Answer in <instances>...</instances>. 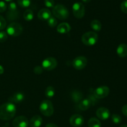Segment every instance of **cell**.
I'll return each mask as SVG.
<instances>
[{
    "instance_id": "cell-1",
    "label": "cell",
    "mask_w": 127,
    "mask_h": 127,
    "mask_svg": "<svg viewBox=\"0 0 127 127\" xmlns=\"http://www.w3.org/2000/svg\"><path fill=\"white\" fill-rule=\"evenodd\" d=\"M16 107L11 102L4 103L0 106V119L2 120H9L15 116Z\"/></svg>"
},
{
    "instance_id": "cell-2",
    "label": "cell",
    "mask_w": 127,
    "mask_h": 127,
    "mask_svg": "<svg viewBox=\"0 0 127 127\" xmlns=\"http://www.w3.org/2000/svg\"><path fill=\"white\" fill-rule=\"evenodd\" d=\"M52 12L57 18L60 20H65L69 16L68 9L63 4H57L53 7Z\"/></svg>"
},
{
    "instance_id": "cell-3",
    "label": "cell",
    "mask_w": 127,
    "mask_h": 127,
    "mask_svg": "<svg viewBox=\"0 0 127 127\" xmlns=\"http://www.w3.org/2000/svg\"><path fill=\"white\" fill-rule=\"evenodd\" d=\"M98 35L95 32L90 31L84 33L82 36V42L86 46H94L98 41Z\"/></svg>"
},
{
    "instance_id": "cell-4",
    "label": "cell",
    "mask_w": 127,
    "mask_h": 127,
    "mask_svg": "<svg viewBox=\"0 0 127 127\" xmlns=\"http://www.w3.org/2000/svg\"><path fill=\"white\" fill-rule=\"evenodd\" d=\"M40 111L46 117L52 116L54 112V108L52 102L48 100H43L40 105Z\"/></svg>"
},
{
    "instance_id": "cell-5",
    "label": "cell",
    "mask_w": 127,
    "mask_h": 127,
    "mask_svg": "<svg viewBox=\"0 0 127 127\" xmlns=\"http://www.w3.org/2000/svg\"><path fill=\"white\" fill-rule=\"evenodd\" d=\"M23 31L22 26L17 22H11L7 26L6 32L7 34L12 37H16L21 34Z\"/></svg>"
},
{
    "instance_id": "cell-6",
    "label": "cell",
    "mask_w": 127,
    "mask_h": 127,
    "mask_svg": "<svg viewBox=\"0 0 127 127\" xmlns=\"http://www.w3.org/2000/svg\"><path fill=\"white\" fill-rule=\"evenodd\" d=\"M19 11L17 10L16 3L10 2L8 6V11L6 13V19L8 21H14L17 20L19 17Z\"/></svg>"
},
{
    "instance_id": "cell-7",
    "label": "cell",
    "mask_w": 127,
    "mask_h": 127,
    "mask_svg": "<svg viewBox=\"0 0 127 127\" xmlns=\"http://www.w3.org/2000/svg\"><path fill=\"white\" fill-rule=\"evenodd\" d=\"M73 12L74 16L78 19H81L85 14V8L83 3L79 2H75L73 5Z\"/></svg>"
},
{
    "instance_id": "cell-8",
    "label": "cell",
    "mask_w": 127,
    "mask_h": 127,
    "mask_svg": "<svg viewBox=\"0 0 127 127\" xmlns=\"http://www.w3.org/2000/svg\"><path fill=\"white\" fill-rule=\"evenodd\" d=\"M57 66V61L53 57H47L43 61L42 67L46 70H52Z\"/></svg>"
},
{
    "instance_id": "cell-9",
    "label": "cell",
    "mask_w": 127,
    "mask_h": 127,
    "mask_svg": "<svg viewBox=\"0 0 127 127\" xmlns=\"http://www.w3.org/2000/svg\"><path fill=\"white\" fill-rule=\"evenodd\" d=\"M88 64V60L84 56H78L73 61V66L76 70H82L86 67Z\"/></svg>"
},
{
    "instance_id": "cell-10",
    "label": "cell",
    "mask_w": 127,
    "mask_h": 127,
    "mask_svg": "<svg viewBox=\"0 0 127 127\" xmlns=\"http://www.w3.org/2000/svg\"><path fill=\"white\" fill-rule=\"evenodd\" d=\"M109 92H110V89L109 87L107 86H101L97 88L94 91V95L96 98L101 99L108 96Z\"/></svg>"
},
{
    "instance_id": "cell-11",
    "label": "cell",
    "mask_w": 127,
    "mask_h": 127,
    "mask_svg": "<svg viewBox=\"0 0 127 127\" xmlns=\"http://www.w3.org/2000/svg\"><path fill=\"white\" fill-rule=\"evenodd\" d=\"M12 125L14 127H27L29 125V121L24 116H19L14 120Z\"/></svg>"
},
{
    "instance_id": "cell-12",
    "label": "cell",
    "mask_w": 127,
    "mask_h": 127,
    "mask_svg": "<svg viewBox=\"0 0 127 127\" xmlns=\"http://www.w3.org/2000/svg\"><path fill=\"white\" fill-rule=\"evenodd\" d=\"M70 124L74 127H80L84 123V118L79 114H75L71 116L69 120Z\"/></svg>"
},
{
    "instance_id": "cell-13",
    "label": "cell",
    "mask_w": 127,
    "mask_h": 127,
    "mask_svg": "<svg viewBox=\"0 0 127 127\" xmlns=\"http://www.w3.org/2000/svg\"><path fill=\"white\" fill-rule=\"evenodd\" d=\"M110 111L105 107H100L96 111V115L98 118L102 120L108 119L110 117Z\"/></svg>"
},
{
    "instance_id": "cell-14",
    "label": "cell",
    "mask_w": 127,
    "mask_h": 127,
    "mask_svg": "<svg viewBox=\"0 0 127 127\" xmlns=\"http://www.w3.org/2000/svg\"><path fill=\"white\" fill-rule=\"evenodd\" d=\"M24 94L22 92H16L8 98V101L12 103H19L24 100Z\"/></svg>"
},
{
    "instance_id": "cell-15",
    "label": "cell",
    "mask_w": 127,
    "mask_h": 127,
    "mask_svg": "<svg viewBox=\"0 0 127 127\" xmlns=\"http://www.w3.org/2000/svg\"><path fill=\"white\" fill-rule=\"evenodd\" d=\"M37 16L39 19L42 21H47L52 16V13L48 9L43 8L38 11Z\"/></svg>"
},
{
    "instance_id": "cell-16",
    "label": "cell",
    "mask_w": 127,
    "mask_h": 127,
    "mask_svg": "<svg viewBox=\"0 0 127 127\" xmlns=\"http://www.w3.org/2000/svg\"><path fill=\"white\" fill-rule=\"evenodd\" d=\"M42 124V118L39 115H35L32 117L29 122L31 127H40Z\"/></svg>"
},
{
    "instance_id": "cell-17",
    "label": "cell",
    "mask_w": 127,
    "mask_h": 127,
    "mask_svg": "<svg viewBox=\"0 0 127 127\" xmlns=\"http://www.w3.org/2000/svg\"><path fill=\"white\" fill-rule=\"evenodd\" d=\"M71 30L70 25L66 22L60 24L57 27V31L60 34H66Z\"/></svg>"
},
{
    "instance_id": "cell-18",
    "label": "cell",
    "mask_w": 127,
    "mask_h": 127,
    "mask_svg": "<svg viewBox=\"0 0 127 127\" xmlns=\"http://www.w3.org/2000/svg\"><path fill=\"white\" fill-rule=\"evenodd\" d=\"M117 53L120 57H125L127 56V45L126 44H120L117 49Z\"/></svg>"
},
{
    "instance_id": "cell-19",
    "label": "cell",
    "mask_w": 127,
    "mask_h": 127,
    "mask_svg": "<svg viewBox=\"0 0 127 127\" xmlns=\"http://www.w3.org/2000/svg\"><path fill=\"white\" fill-rule=\"evenodd\" d=\"M92 105V102L89 98H86L81 100L79 103V108L81 110H86L89 109Z\"/></svg>"
},
{
    "instance_id": "cell-20",
    "label": "cell",
    "mask_w": 127,
    "mask_h": 127,
    "mask_svg": "<svg viewBox=\"0 0 127 127\" xmlns=\"http://www.w3.org/2000/svg\"><path fill=\"white\" fill-rule=\"evenodd\" d=\"M83 94L81 92L78 90H74L71 93V98L74 102L77 103V102H79L81 100H82L83 98Z\"/></svg>"
},
{
    "instance_id": "cell-21",
    "label": "cell",
    "mask_w": 127,
    "mask_h": 127,
    "mask_svg": "<svg viewBox=\"0 0 127 127\" xmlns=\"http://www.w3.org/2000/svg\"><path fill=\"white\" fill-rule=\"evenodd\" d=\"M91 27L93 30L95 31H100L102 28L101 22L99 20L94 19L91 22Z\"/></svg>"
},
{
    "instance_id": "cell-22",
    "label": "cell",
    "mask_w": 127,
    "mask_h": 127,
    "mask_svg": "<svg viewBox=\"0 0 127 127\" xmlns=\"http://www.w3.org/2000/svg\"><path fill=\"white\" fill-rule=\"evenodd\" d=\"M88 127H101V123L100 121L96 118H90L88 122Z\"/></svg>"
},
{
    "instance_id": "cell-23",
    "label": "cell",
    "mask_w": 127,
    "mask_h": 127,
    "mask_svg": "<svg viewBox=\"0 0 127 127\" xmlns=\"http://www.w3.org/2000/svg\"><path fill=\"white\" fill-rule=\"evenodd\" d=\"M55 88L52 86H48L45 91V95L48 98H52L55 95Z\"/></svg>"
},
{
    "instance_id": "cell-24",
    "label": "cell",
    "mask_w": 127,
    "mask_h": 127,
    "mask_svg": "<svg viewBox=\"0 0 127 127\" xmlns=\"http://www.w3.org/2000/svg\"><path fill=\"white\" fill-rule=\"evenodd\" d=\"M24 18L26 21H32L33 18V12L31 9H27L24 13Z\"/></svg>"
},
{
    "instance_id": "cell-25",
    "label": "cell",
    "mask_w": 127,
    "mask_h": 127,
    "mask_svg": "<svg viewBox=\"0 0 127 127\" xmlns=\"http://www.w3.org/2000/svg\"><path fill=\"white\" fill-rule=\"evenodd\" d=\"M17 3L21 7H28L31 5V0H17Z\"/></svg>"
},
{
    "instance_id": "cell-26",
    "label": "cell",
    "mask_w": 127,
    "mask_h": 127,
    "mask_svg": "<svg viewBox=\"0 0 127 127\" xmlns=\"http://www.w3.org/2000/svg\"><path fill=\"white\" fill-rule=\"evenodd\" d=\"M47 22H48V26L51 27H54L57 25V19L55 17H53V16H51V17L47 20Z\"/></svg>"
},
{
    "instance_id": "cell-27",
    "label": "cell",
    "mask_w": 127,
    "mask_h": 127,
    "mask_svg": "<svg viewBox=\"0 0 127 127\" xmlns=\"http://www.w3.org/2000/svg\"><path fill=\"white\" fill-rule=\"evenodd\" d=\"M112 120L115 124H119L122 122V117L119 115L113 114L112 115Z\"/></svg>"
},
{
    "instance_id": "cell-28",
    "label": "cell",
    "mask_w": 127,
    "mask_h": 127,
    "mask_svg": "<svg viewBox=\"0 0 127 127\" xmlns=\"http://www.w3.org/2000/svg\"><path fill=\"white\" fill-rule=\"evenodd\" d=\"M7 34L4 31L0 32V42H4L7 40Z\"/></svg>"
},
{
    "instance_id": "cell-29",
    "label": "cell",
    "mask_w": 127,
    "mask_h": 127,
    "mask_svg": "<svg viewBox=\"0 0 127 127\" xmlns=\"http://www.w3.org/2000/svg\"><path fill=\"white\" fill-rule=\"evenodd\" d=\"M44 4L46 7H52L53 8L55 6L54 0H44Z\"/></svg>"
},
{
    "instance_id": "cell-30",
    "label": "cell",
    "mask_w": 127,
    "mask_h": 127,
    "mask_svg": "<svg viewBox=\"0 0 127 127\" xmlns=\"http://www.w3.org/2000/svg\"><path fill=\"white\" fill-rule=\"evenodd\" d=\"M120 9L124 13L127 14V0H124L120 5Z\"/></svg>"
},
{
    "instance_id": "cell-31",
    "label": "cell",
    "mask_w": 127,
    "mask_h": 127,
    "mask_svg": "<svg viewBox=\"0 0 127 127\" xmlns=\"http://www.w3.org/2000/svg\"><path fill=\"white\" fill-rule=\"evenodd\" d=\"M6 27V21L5 19L0 15V30H2Z\"/></svg>"
},
{
    "instance_id": "cell-32",
    "label": "cell",
    "mask_w": 127,
    "mask_h": 127,
    "mask_svg": "<svg viewBox=\"0 0 127 127\" xmlns=\"http://www.w3.org/2000/svg\"><path fill=\"white\" fill-rule=\"evenodd\" d=\"M43 67H41V66H36L34 68V69H33V72L36 74H41L43 72Z\"/></svg>"
},
{
    "instance_id": "cell-33",
    "label": "cell",
    "mask_w": 127,
    "mask_h": 127,
    "mask_svg": "<svg viewBox=\"0 0 127 127\" xmlns=\"http://www.w3.org/2000/svg\"><path fill=\"white\" fill-rule=\"evenodd\" d=\"M7 9V5L4 1H0V12H3Z\"/></svg>"
},
{
    "instance_id": "cell-34",
    "label": "cell",
    "mask_w": 127,
    "mask_h": 127,
    "mask_svg": "<svg viewBox=\"0 0 127 127\" xmlns=\"http://www.w3.org/2000/svg\"><path fill=\"white\" fill-rule=\"evenodd\" d=\"M122 112L123 114L124 115L127 117V105H124L122 107Z\"/></svg>"
},
{
    "instance_id": "cell-35",
    "label": "cell",
    "mask_w": 127,
    "mask_h": 127,
    "mask_svg": "<svg viewBox=\"0 0 127 127\" xmlns=\"http://www.w3.org/2000/svg\"><path fill=\"white\" fill-rule=\"evenodd\" d=\"M45 127H58L57 125H56L54 123H48L47 125L45 126Z\"/></svg>"
},
{
    "instance_id": "cell-36",
    "label": "cell",
    "mask_w": 127,
    "mask_h": 127,
    "mask_svg": "<svg viewBox=\"0 0 127 127\" xmlns=\"http://www.w3.org/2000/svg\"><path fill=\"white\" fill-rule=\"evenodd\" d=\"M4 73V68L2 66L0 65V75Z\"/></svg>"
},
{
    "instance_id": "cell-37",
    "label": "cell",
    "mask_w": 127,
    "mask_h": 127,
    "mask_svg": "<svg viewBox=\"0 0 127 127\" xmlns=\"http://www.w3.org/2000/svg\"><path fill=\"white\" fill-rule=\"evenodd\" d=\"M91 1V0H82V1H83V2H85V3H88V2H90Z\"/></svg>"
},
{
    "instance_id": "cell-38",
    "label": "cell",
    "mask_w": 127,
    "mask_h": 127,
    "mask_svg": "<svg viewBox=\"0 0 127 127\" xmlns=\"http://www.w3.org/2000/svg\"><path fill=\"white\" fill-rule=\"evenodd\" d=\"M5 1H7V2H11V1H12V0H4Z\"/></svg>"
},
{
    "instance_id": "cell-39",
    "label": "cell",
    "mask_w": 127,
    "mask_h": 127,
    "mask_svg": "<svg viewBox=\"0 0 127 127\" xmlns=\"http://www.w3.org/2000/svg\"><path fill=\"white\" fill-rule=\"evenodd\" d=\"M127 127V125H124L121 126V127Z\"/></svg>"
},
{
    "instance_id": "cell-40",
    "label": "cell",
    "mask_w": 127,
    "mask_h": 127,
    "mask_svg": "<svg viewBox=\"0 0 127 127\" xmlns=\"http://www.w3.org/2000/svg\"></svg>"
}]
</instances>
